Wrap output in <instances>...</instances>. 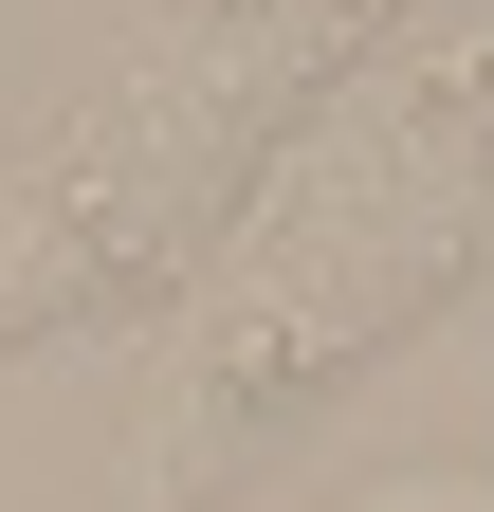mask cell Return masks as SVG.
Wrapping results in <instances>:
<instances>
[{
	"mask_svg": "<svg viewBox=\"0 0 494 512\" xmlns=\"http://www.w3.org/2000/svg\"><path fill=\"white\" fill-rule=\"evenodd\" d=\"M476 256H494V19H385L183 256V330L147 366V494L238 458L312 384L385 366L421 311H458Z\"/></svg>",
	"mask_w": 494,
	"mask_h": 512,
	"instance_id": "obj_1",
	"label": "cell"
},
{
	"mask_svg": "<svg viewBox=\"0 0 494 512\" xmlns=\"http://www.w3.org/2000/svg\"><path fill=\"white\" fill-rule=\"evenodd\" d=\"M403 0H147L110 37V74L0 165V366L129 330L183 293V256L257 183V147L312 110Z\"/></svg>",
	"mask_w": 494,
	"mask_h": 512,
	"instance_id": "obj_2",
	"label": "cell"
}]
</instances>
